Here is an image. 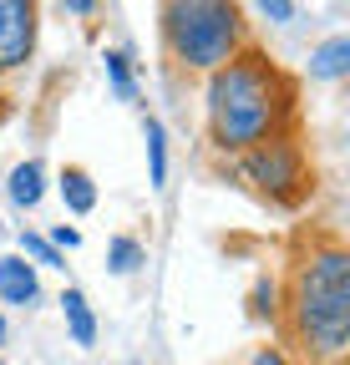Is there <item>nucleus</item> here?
I'll return each instance as SVG.
<instances>
[{
    "mask_svg": "<svg viewBox=\"0 0 350 365\" xmlns=\"http://www.w3.org/2000/svg\"><path fill=\"white\" fill-rule=\"evenodd\" d=\"M289 112H294L289 76L254 46H244L234 61H224L208 76V137L218 153L244 158L249 148L279 137Z\"/></svg>",
    "mask_w": 350,
    "mask_h": 365,
    "instance_id": "nucleus-1",
    "label": "nucleus"
},
{
    "mask_svg": "<svg viewBox=\"0 0 350 365\" xmlns=\"http://www.w3.org/2000/svg\"><path fill=\"white\" fill-rule=\"evenodd\" d=\"M289 340L310 365H340L350 350V249L315 239L289 274Z\"/></svg>",
    "mask_w": 350,
    "mask_h": 365,
    "instance_id": "nucleus-2",
    "label": "nucleus"
},
{
    "mask_svg": "<svg viewBox=\"0 0 350 365\" xmlns=\"http://www.w3.org/2000/svg\"><path fill=\"white\" fill-rule=\"evenodd\" d=\"M163 46L188 71H218L244 51V11L229 0H173L163 6Z\"/></svg>",
    "mask_w": 350,
    "mask_h": 365,
    "instance_id": "nucleus-3",
    "label": "nucleus"
},
{
    "mask_svg": "<svg viewBox=\"0 0 350 365\" xmlns=\"http://www.w3.org/2000/svg\"><path fill=\"white\" fill-rule=\"evenodd\" d=\"M239 173L269 203H299L304 193H310V163H304V153H299V143H294L289 132H279V137H269V143L249 148L239 158Z\"/></svg>",
    "mask_w": 350,
    "mask_h": 365,
    "instance_id": "nucleus-4",
    "label": "nucleus"
},
{
    "mask_svg": "<svg viewBox=\"0 0 350 365\" xmlns=\"http://www.w3.org/2000/svg\"><path fill=\"white\" fill-rule=\"evenodd\" d=\"M36 6L31 0H0V71H21L36 51Z\"/></svg>",
    "mask_w": 350,
    "mask_h": 365,
    "instance_id": "nucleus-5",
    "label": "nucleus"
},
{
    "mask_svg": "<svg viewBox=\"0 0 350 365\" xmlns=\"http://www.w3.org/2000/svg\"><path fill=\"white\" fill-rule=\"evenodd\" d=\"M0 299H6V304H21V309L41 299L36 264H26L21 254H0Z\"/></svg>",
    "mask_w": 350,
    "mask_h": 365,
    "instance_id": "nucleus-6",
    "label": "nucleus"
},
{
    "mask_svg": "<svg viewBox=\"0 0 350 365\" xmlns=\"http://www.w3.org/2000/svg\"><path fill=\"white\" fill-rule=\"evenodd\" d=\"M350 71V36H330L310 51V76L315 81H340Z\"/></svg>",
    "mask_w": 350,
    "mask_h": 365,
    "instance_id": "nucleus-7",
    "label": "nucleus"
},
{
    "mask_svg": "<svg viewBox=\"0 0 350 365\" xmlns=\"http://www.w3.org/2000/svg\"><path fill=\"white\" fill-rule=\"evenodd\" d=\"M61 198H66L71 213H92V208H97V182H92V173L76 168V163H66V168H61Z\"/></svg>",
    "mask_w": 350,
    "mask_h": 365,
    "instance_id": "nucleus-8",
    "label": "nucleus"
},
{
    "mask_svg": "<svg viewBox=\"0 0 350 365\" xmlns=\"http://www.w3.org/2000/svg\"><path fill=\"white\" fill-rule=\"evenodd\" d=\"M61 309H66L71 340H76V345H97V314L86 309V294H81V289H66V294H61Z\"/></svg>",
    "mask_w": 350,
    "mask_h": 365,
    "instance_id": "nucleus-9",
    "label": "nucleus"
},
{
    "mask_svg": "<svg viewBox=\"0 0 350 365\" xmlns=\"http://www.w3.org/2000/svg\"><path fill=\"white\" fill-rule=\"evenodd\" d=\"M46 173H41V163H21L16 173H11V203L16 208H36L41 203V193H46V182H41Z\"/></svg>",
    "mask_w": 350,
    "mask_h": 365,
    "instance_id": "nucleus-10",
    "label": "nucleus"
},
{
    "mask_svg": "<svg viewBox=\"0 0 350 365\" xmlns=\"http://www.w3.org/2000/svg\"><path fill=\"white\" fill-rule=\"evenodd\" d=\"M143 137H148V178H153V188H163L168 182V132H163L158 117H148Z\"/></svg>",
    "mask_w": 350,
    "mask_h": 365,
    "instance_id": "nucleus-11",
    "label": "nucleus"
},
{
    "mask_svg": "<svg viewBox=\"0 0 350 365\" xmlns=\"http://www.w3.org/2000/svg\"><path fill=\"white\" fill-rule=\"evenodd\" d=\"M138 264H148V249H143L138 239L117 234V239H112V249H107V269H112V274H133Z\"/></svg>",
    "mask_w": 350,
    "mask_h": 365,
    "instance_id": "nucleus-12",
    "label": "nucleus"
},
{
    "mask_svg": "<svg viewBox=\"0 0 350 365\" xmlns=\"http://www.w3.org/2000/svg\"><path fill=\"white\" fill-rule=\"evenodd\" d=\"M21 259H26V264L36 259L41 269H66V259L51 249V239H41V234H21Z\"/></svg>",
    "mask_w": 350,
    "mask_h": 365,
    "instance_id": "nucleus-13",
    "label": "nucleus"
},
{
    "mask_svg": "<svg viewBox=\"0 0 350 365\" xmlns=\"http://www.w3.org/2000/svg\"><path fill=\"white\" fill-rule=\"evenodd\" d=\"M102 61H107V76H112V91H117V97H122V102H133V97H138V86H133V71H127V56H122V51H107Z\"/></svg>",
    "mask_w": 350,
    "mask_h": 365,
    "instance_id": "nucleus-14",
    "label": "nucleus"
},
{
    "mask_svg": "<svg viewBox=\"0 0 350 365\" xmlns=\"http://www.w3.org/2000/svg\"><path fill=\"white\" fill-rule=\"evenodd\" d=\"M249 309H254V319H274V314H279V304H274V279H259V284H254V304H249Z\"/></svg>",
    "mask_w": 350,
    "mask_h": 365,
    "instance_id": "nucleus-15",
    "label": "nucleus"
},
{
    "mask_svg": "<svg viewBox=\"0 0 350 365\" xmlns=\"http://www.w3.org/2000/svg\"><path fill=\"white\" fill-rule=\"evenodd\" d=\"M239 365H289V360H284V350H279V345H259V350H254V355H244Z\"/></svg>",
    "mask_w": 350,
    "mask_h": 365,
    "instance_id": "nucleus-16",
    "label": "nucleus"
},
{
    "mask_svg": "<svg viewBox=\"0 0 350 365\" xmlns=\"http://www.w3.org/2000/svg\"><path fill=\"white\" fill-rule=\"evenodd\" d=\"M259 16H264V21H294L299 6H289V0H264V6H259Z\"/></svg>",
    "mask_w": 350,
    "mask_h": 365,
    "instance_id": "nucleus-17",
    "label": "nucleus"
},
{
    "mask_svg": "<svg viewBox=\"0 0 350 365\" xmlns=\"http://www.w3.org/2000/svg\"><path fill=\"white\" fill-rule=\"evenodd\" d=\"M61 11H71V16H97V6H92V0H66Z\"/></svg>",
    "mask_w": 350,
    "mask_h": 365,
    "instance_id": "nucleus-18",
    "label": "nucleus"
},
{
    "mask_svg": "<svg viewBox=\"0 0 350 365\" xmlns=\"http://www.w3.org/2000/svg\"><path fill=\"white\" fill-rule=\"evenodd\" d=\"M0 345H6V314H0Z\"/></svg>",
    "mask_w": 350,
    "mask_h": 365,
    "instance_id": "nucleus-19",
    "label": "nucleus"
},
{
    "mask_svg": "<svg viewBox=\"0 0 350 365\" xmlns=\"http://www.w3.org/2000/svg\"><path fill=\"white\" fill-rule=\"evenodd\" d=\"M0 365H6V360H0Z\"/></svg>",
    "mask_w": 350,
    "mask_h": 365,
    "instance_id": "nucleus-20",
    "label": "nucleus"
}]
</instances>
